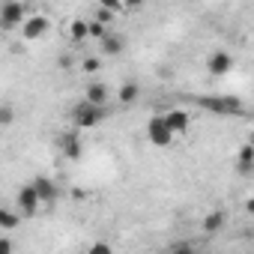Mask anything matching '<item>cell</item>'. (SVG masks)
I'll return each mask as SVG.
<instances>
[{
	"mask_svg": "<svg viewBox=\"0 0 254 254\" xmlns=\"http://www.w3.org/2000/svg\"><path fill=\"white\" fill-rule=\"evenodd\" d=\"M108 117V105H93L87 99H81L75 108H72V123H75V129H96V126Z\"/></svg>",
	"mask_w": 254,
	"mask_h": 254,
	"instance_id": "6da1fadb",
	"label": "cell"
},
{
	"mask_svg": "<svg viewBox=\"0 0 254 254\" xmlns=\"http://www.w3.org/2000/svg\"><path fill=\"white\" fill-rule=\"evenodd\" d=\"M174 138H177V135L171 132V126L165 123V117H159V114H156V117H150V120H147V141H150L153 147H168Z\"/></svg>",
	"mask_w": 254,
	"mask_h": 254,
	"instance_id": "7a4b0ae2",
	"label": "cell"
},
{
	"mask_svg": "<svg viewBox=\"0 0 254 254\" xmlns=\"http://www.w3.org/2000/svg\"><path fill=\"white\" fill-rule=\"evenodd\" d=\"M200 105H203L209 114H218V117L242 114V102L233 99V96H206V99H200Z\"/></svg>",
	"mask_w": 254,
	"mask_h": 254,
	"instance_id": "3957f363",
	"label": "cell"
},
{
	"mask_svg": "<svg viewBox=\"0 0 254 254\" xmlns=\"http://www.w3.org/2000/svg\"><path fill=\"white\" fill-rule=\"evenodd\" d=\"M48 30H51V18L42 15V12H39V15H24V21H21V36H24L27 42L48 36Z\"/></svg>",
	"mask_w": 254,
	"mask_h": 254,
	"instance_id": "277c9868",
	"label": "cell"
},
{
	"mask_svg": "<svg viewBox=\"0 0 254 254\" xmlns=\"http://www.w3.org/2000/svg\"><path fill=\"white\" fill-rule=\"evenodd\" d=\"M24 21V3L21 0H6L0 6V30H15Z\"/></svg>",
	"mask_w": 254,
	"mask_h": 254,
	"instance_id": "5b68a950",
	"label": "cell"
},
{
	"mask_svg": "<svg viewBox=\"0 0 254 254\" xmlns=\"http://www.w3.org/2000/svg\"><path fill=\"white\" fill-rule=\"evenodd\" d=\"M15 206H18V212H21V218H33L36 212H39V194L33 191V186L27 183V186H21L18 189V197H15Z\"/></svg>",
	"mask_w": 254,
	"mask_h": 254,
	"instance_id": "8992f818",
	"label": "cell"
},
{
	"mask_svg": "<svg viewBox=\"0 0 254 254\" xmlns=\"http://www.w3.org/2000/svg\"><path fill=\"white\" fill-rule=\"evenodd\" d=\"M57 147H60V153H63V159H69V162H78V159H81V153H84V147H81V135H78V129H75V132H63V135L57 138Z\"/></svg>",
	"mask_w": 254,
	"mask_h": 254,
	"instance_id": "52a82bcc",
	"label": "cell"
},
{
	"mask_svg": "<svg viewBox=\"0 0 254 254\" xmlns=\"http://www.w3.org/2000/svg\"><path fill=\"white\" fill-rule=\"evenodd\" d=\"M30 186H33V191L39 194V203H42V206H51V203L60 197V189H57V183H54L51 177H36V180H30Z\"/></svg>",
	"mask_w": 254,
	"mask_h": 254,
	"instance_id": "ba28073f",
	"label": "cell"
},
{
	"mask_svg": "<svg viewBox=\"0 0 254 254\" xmlns=\"http://www.w3.org/2000/svg\"><path fill=\"white\" fill-rule=\"evenodd\" d=\"M230 69H233V57H230L227 51H215V54L206 60V72H209V75H215V78L230 75Z\"/></svg>",
	"mask_w": 254,
	"mask_h": 254,
	"instance_id": "9c48e42d",
	"label": "cell"
},
{
	"mask_svg": "<svg viewBox=\"0 0 254 254\" xmlns=\"http://www.w3.org/2000/svg\"><path fill=\"white\" fill-rule=\"evenodd\" d=\"M165 123L171 126V132H174V135H186L191 117H189V111H183V108H171V111L165 114Z\"/></svg>",
	"mask_w": 254,
	"mask_h": 254,
	"instance_id": "30bf717a",
	"label": "cell"
},
{
	"mask_svg": "<svg viewBox=\"0 0 254 254\" xmlns=\"http://www.w3.org/2000/svg\"><path fill=\"white\" fill-rule=\"evenodd\" d=\"M99 45H102V54H108V57H120V54H123V48H126L123 36H120V33H111V30L99 39Z\"/></svg>",
	"mask_w": 254,
	"mask_h": 254,
	"instance_id": "8fae6325",
	"label": "cell"
},
{
	"mask_svg": "<svg viewBox=\"0 0 254 254\" xmlns=\"http://www.w3.org/2000/svg\"><path fill=\"white\" fill-rule=\"evenodd\" d=\"M84 99H87V102H93V105H108V99H111V90H108V84H102V81H93V84H87V90H84Z\"/></svg>",
	"mask_w": 254,
	"mask_h": 254,
	"instance_id": "7c38bea8",
	"label": "cell"
},
{
	"mask_svg": "<svg viewBox=\"0 0 254 254\" xmlns=\"http://www.w3.org/2000/svg\"><path fill=\"white\" fill-rule=\"evenodd\" d=\"M138 93H141V90H138L135 81H123L120 90H117V99H120V105H132V102L138 99Z\"/></svg>",
	"mask_w": 254,
	"mask_h": 254,
	"instance_id": "4fadbf2b",
	"label": "cell"
},
{
	"mask_svg": "<svg viewBox=\"0 0 254 254\" xmlns=\"http://www.w3.org/2000/svg\"><path fill=\"white\" fill-rule=\"evenodd\" d=\"M18 224H21V212H18V209L0 206V230H15Z\"/></svg>",
	"mask_w": 254,
	"mask_h": 254,
	"instance_id": "5bb4252c",
	"label": "cell"
},
{
	"mask_svg": "<svg viewBox=\"0 0 254 254\" xmlns=\"http://www.w3.org/2000/svg\"><path fill=\"white\" fill-rule=\"evenodd\" d=\"M236 162H239V171H242V174H251V168H254V147H251V144H242Z\"/></svg>",
	"mask_w": 254,
	"mask_h": 254,
	"instance_id": "9a60e30c",
	"label": "cell"
},
{
	"mask_svg": "<svg viewBox=\"0 0 254 254\" xmlns=\"http://www.w3.org/2000/svg\"><path fill=\"white\" fill-rule=\"evenodd\" d=\"M200 227H203L206 233H218V230L224 227V215H221V212H209V215L203 218V224H200Z\"/></svg>",
	"mask_w": 254,
	"mask_h": 254,
	"instance_id": "2e32d148",
	"label": "cell"
},
{
	"mask_svg": "<svg viewBox=\"0 0 254 254\" xmlns=\"http://www.w3.org/2000/svg\"><path fill=\"white\" fill-rule=\"evenodd\" d=\"M69 36H72V42H84L87 39V18H75L69 27Z\"/></svg>",
	"mask_w": 254,
	"mask_h": 254,
	"instance_id": "e0dca14e",
	"label": "cell"
},
{
	"mask_svg": "<svg viewBox=\"0 0 254 254\" xmlns=\"http://www.w3.org/2000/svg\"><path fill=\"white\" fill-rule=\"evenodd\" d=\"M108 33V24H102V21H87V39H102Z\"/></svg>",
	"mask_w": 254,
	"mask_h": 254,
	"instance_id": "ac0fdd59",
	"label": "cell"
},
{
	"mask_svg": "<svg viewBox=\"0 0 254 254\" xmlns=\"http://www.w3.org/2000/svg\"><path fill=\"white\" fill-rule=\"evenodd\" d=\"M15 108L12 105H0V126H3V129H6V126H12L15 123Z\"/></svg>",
	"mask_w": 254,
	"mask_h": 254,
	"instance_id": "d6986e66",
	"label": "cell"
},
{
	"mask_svg": "<svg viewBox=\"0 0 254 254\" xmlns=\"http://www.w3.org/2000/svg\"><path fill=\"white\" fill-rule=\"evenodd\" d=\"M81 69H84V72H99V69H102V60H99V57H84Z\"/></svg>",
	"mask_w": 254,
	"mask_h": 254,
	"instance_id": "ffe728a7",
	"label": "cell"
},
{
	"mask_svg": "<svg viewBox=\"0 0 254 254\" xmlns=\"http://www.w3.org/2000/svg\"><path fill=\"white\" fill-rule=\"evenodd\" d=\"M114 15H117V12H111V9H105V6H99V9H96V21H102V24H111V21H114Z\"/></svg>",
	"mask_w": 254,
	"mask_h": 254,
	"instance_id": "44dd1931",
	"label": "cell"
},
{
	"mask_svg": "<svg viewBox=\"0 0 254 254\" xmlns=\"http://www.w3.org/2000/svg\"><path fill=\"white\" fill-rule=\"evenodd\" d=\"M99 6H105V9H111V12H120L123 0H99Z\"/></svg>",
	"mask_w": 254,
	"mask_h": 254,
	"instance_id": "7402d4cb",
	"label": "cell"
},
{
	"mask_svg": "<svg viewBox=\"0 0 254 254\" xmlns=\"http://www.w3.org/2000/svg\"><path fill=\"white\" fill-rule=\"evenodd\" d=\"M90 251L93 254H102V251H111V245L108 242H96V245H90Z\"/></svg>",
	"mask_w": 254,
	"mask_h": 254,
	"instance_id": "603a6c76",
	"label": "cell"
},
{
	"mask_svg": "<svg viewBox=\"0 0 254 254\" xmlns=\"http://www.w3.org/2000/svg\"><path fill=\"white\" fill-rule=\"evenodd\" d=\"M12 248H15V245H12L9 239H0V254H9Z\"/></svg>",
	"mask_w": 254,
	"mask_h": 254,
	"instance_id": "cb8c5ba5",
	"label": "cell"
},
{
	"mask_svg": "<svg viewBox=\"0 0 254 254\" xmlns=\"http://www.w3.org/2000/svg\"><path fill=\"white\" fill-rule=\"evenodd\" d=\"M123 3H126V6H144L147 0H123Z\"/></svg>",
	"mask_w": 254,
	"mask_h": 254,
	"instance_id": "d4e9b609",
	"label": "cell"
}]
</instances>
